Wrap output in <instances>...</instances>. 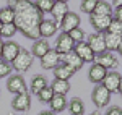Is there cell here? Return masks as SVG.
<instances>
[{
	"mask_svg": "<svg viewBox=\"0 0 122 115\" xmlns=\"http://www.w3.org/2000/svg\"><path fill=\"white\" fill-rule=\"evenodd\" d=\"M94 62L99 63L101 67H104L107 71H109V70H114V68L119 65V58L116 57L112 52H109V50H106L103 54L96 55V60H94Z\"/></svg>",
	"mask_w": 122,
	"mask_h": 115,
	"instance_id": "7c38bea8",
	"label": "cell"
},
{
	"mask_svg": "<svg viewBox=\"0 0 122 115\" xmlns=\"http://www.w3.org/2000/svg\"><path fill=\"white\" fill-rule=\"evenodd\" d=\"M111 19L112 16H109V15H90V23H91V26L94 28L96 32H106L107 28H109V23H111Z\"/></svg>",
	"mask_w": 122,
	"mask_h": 115,
	"instance_id": "30bf717a",
	"label": "cell"
},
{
	"mask_svg": "<svg viewBox=\"0 0 122 115\" xmlns=\"http://www.w3.org/2000/svg\"><path fill=\"white\" fill-rule=\"evenodd\" d=\"M33 54L29 52V50H26V49H20L18 55L15 57V60L11 62V68L13 70H16L20 75L21 73H25V71H28L29 68H31V65H33Z\"/></svg>",
	"mask_w": 122,
	"mask_h": 115,
	"instance_id": "7a4b0ae2",
	"label": "cell"
},
{
	"mask_svg": "<svg viewBox=\"0 0 122 115\" xmlns=\"http://www.w3.org/2000/svg\"><path fill=\"white\" fill-rule=\"evenodd\" d=\"M73 50L76 52V55L83 60V63H93L94 60H96V54H94L91 47L88 46V42L83 41V42H76Z\"/></svg>",
	"mask_w": 122,
	"mask_h": 115,
	"instance_id": "ba28073f",
	"label": "cell"
},
{
	"mask_svg": "<svg viewBox=\"0 0 122 115\" xmlns=\"http://www.w3.org/2000/svg\"><path fill=\"white\" fill-rule=\"evenodd\" d=\"M91 101L93 104L98 109H103V107H107L109 102H111V92L103 86V84H96L91 92Z\"/></svg>",
	"mask_w": 122,
	"mask_h": 115,
	"instance_id": "3957f363",
	"label": "cell"
},
{
	"mask_svg": "<svg viewBox=\"0 0 122 115\" xmlns=\"http://www.w3.org/2000/svg\"><path fill=\"white\" fill-rule=\"evenodd\" d=\"M7 89L13 94H21V92H26L28 87H26V81L21 75H11L7 79Z\"/></svg>",
	"mask_w": 122,
	"mask_h": 115,
	"instance_id": "9c48e42d",
	"label": "cell"
},
{
	"mask_svg": "<svg viewBox=\"0 0 122 115\" xmlns=\"http://www.w3.org/2000/svg\"><path fill=\"white\" fill-rule=\"evenodd\" d=\"M18 32L16 29V24L15 23H8V24H2V29H0V37H13L15 34Z\"/></svg>",
	"mask_w": 122,
	"mask_h": 115,
	"instance_id": "83f0119b",
	"label": "cell"
},
{
	"mask_svg": "<svg viewBox=\"0 0 122 115\" xmlns=\"http://www.w3.org/2000/svg\"><path fill=\"white\" fill-rule=\"evenodd\" d=\"M62 63H65V65H68V67L72 68L73 71H78V70H81L83 68V60L76 55L75 50H72V52H68V54H65V55H62Z\"/></svg>",
	"mask_w": 122,
	"mask_h": 115,
	"instance_id": "ac0fdd59",
	"label": "cell"
},
{
	"mask_svg": "<svg viewBox=\"0 0 122 115\" xmlns=\"http://www.w3.org/2000/svg\"><path fill=\"white\" fill-rule=\"evenodd\" d=\"M47 86V79L42 75H36L33 76V81H31V92L33 94H38L41 89H44Z\"/></svg>",
	"mask_w": 122,
	"mask_h": 115,
	"instance_id": "484cf974",
	"label": "cell"
},
{
	"mask_svg": "<svg viewBox=\"0 0 122 115\" xmlns=\"http://www.w3.org/2000/svg\"><path fill=\"white\" fill-rule=\"evenodd\" d=\"M51 49V46H49V41L47 39H42V37H39L38 41H34L33 42V47H31V54H33V57H38L41 58L44 54H46L47 50Z\"/></svg>",
	"mask_w": 122,
	"mask_h": 115,
	"instance_id": "d6986e66",
	"label": "cell"
},
{
	"mask_svg": "<svg viewBox=\"0 0 122 115\" xmlns=\"http://www.w3.org/2000/svg\"><path fill=\"white\" fill-rule=\"evenodd\" d=\"M98 0H81V5H80V10L86 13V15H91L94 11V7H96Z\"/></svg>",
	"mask_w": 122,
	"mask_h": 115,
	"instance_id": "4dcf8cb0",
	"label": "cell"
},
{
	"mask_svg": "<svg viewBox=\"0 0 122 115\" xmlns=\"http://www.w3.org/2000/svg\"><path fill=\"white\" fill-rule=\"evenodd\" d=\"M75 28H80V16L76 13H73V11H68L65 15V18L60 21L59 29L62 32H70L72 29H75Z\"/></svg>",
	"mask_w": 122,
	"mask_h": 115,
	"instance_id": "9a60e30c",
	"label": "cell"
},
{
	"mask_svg": "<svg viewBox=\"0 0 122 115\" xmlns=\"http://www.w3.org/2000/svg\"><path fill=\"white\" fill-rule=\"evenodd\" d=\"M51 89L54 91V94L67 96V92L70 91V83L65 81V79H54L52 84H51Z\"/></svg>",
	"mask_w": 122,
	"mask_h": 115,
	"instance_id": "603a6c76",
	"label": "cell"
},
{
	"mask_svg": "<svg viewBox=\"0 0 122 115\" xmlns=\"http://www.w3.org/2000/svg\"><path fill=\"white\" fill-rule=\"evenodd\" d=\"M68 36L73 39V42H83L85 39H86V34H85V31L81 28H75V29H72L70 32H68Z\"/></svg>",
	"mask_w": 122,
	"mask_h": 115,
	"instance_id": "1f68e13d",
	"label": "cell"
},
{
	"mask_svg": "<svg viewBox=\"0 0 122 115\" xmlns=\"http://www.w3.org/2000/svg\"><path fill=\"white\" fill-rule=\"evenodd\" d=\"M15 24L16 29L28 39H39V24L44 19V13L39 11L34 3L28 0H18L15 5Z\"/></svg>",
	"mask_w": 122,
	"mask_h": 115,
	"instance_id": "6da1fadb",
	"label": "cell"
},
{
	"mask_svg": "<svg viewBox=\"0 0 122 115\" xmlns=\"http://www.w3.org/2000/svg\"><path fill=\"white\" fill-rule=\"evenodd\" d=\"M90 115H101V114H99L98 110H94V112H91V114H90Z\"/></svg>",
	"mask_w": 122,
	"mask_h": 115,
	"instance_id": "b9f144b4",
	"label": "cell"
},
{
	"mask_svg": "<svg viewBox=\"0 0 122 115\" xmlns=\"http://www.w3.org/2000/svg\"><path fill=\"white\" fill-rule=\"evenodd\" d=\"M57 31H59V24H57L54 19H42L41 24H39V37L42 39H49L52 36H56Z\"/></svg>",
	"mask_w": 122,
	"mask_h": 115,
	"instance_id": "5bb4252c",
	"label": "cell"
},
{
	"mask_svg": "<svg viewBox=\"0 0 122 115\" xmlns=\"http://www.w3.org/2000/svg\"><path fill=\"white\" fill-rule=\"evenodd\" d=\"M28 2H31V0H28Z\"/></svg>",
	"mask_w": 122,
	"mask_h": 115,
	"instance_id": "bcb514c9",
	"label": "cell"
},
{
	"mask_svg": "<svg viewBox=\"0 0 122 115\" xmlns=\"http://www.w3.org/2000/svg\"><path fill=\"white\" fill-rule=\"evenodd\" d=\"M117 92H119V94L122 96V81H121V86H119V91H117Z\"/></svg>",
	"mask_w": 122,
	"mask_h": 115,
	"instance_id": "60d3db41",
	"label": "cell"
},
{
	"mask_svg": "<svg viewBox=\"0 0 122 115\" xmlns=\"http://www.w3.org/2000/svg\"><path fill=\"white\" fill-rule=\"evenodd\" d=\"M103 36H104L106 50L114 52V50L119 49V44H121V37L122 36H117V34H112V32H103Z\"/></svg>",
	"mask_w": 122,
	"mask_h": 115,
	"instance_id": "7402d4cb",
	"label": "cell"
},
{
	"mask_svg": "<svg viewBox=\"0 0 122 115\" xmlns=\"http://www.w3.org/2000/svg\"><path fill=\"white\" fill-rule=\"evenodd\" d=\"M54 3H56V0H36L34 2V5L38 7L39 11H42V13H49L52 7H54Z\"/></svg>",
	"mask_w": 122,
	"mask_h": 115,
	"instance_id": "f546056e",
	"label": "cell"
},
{
	"mask_svg": "<svg viewBox=\"0 0 122 115\" xmlns=\"http://www.w3.org/2000/svg\"><path fill=\"white\" fill-rule=\"evenodd\" d=\"M104 115H122V109L119 106H112V107L107 109V112Z\"/></svg>",
	"mask_w": 122,
	"mask_h": 115,
	"instance_id": "e575fe53",
	"label": "cell"
},
{
	"mask_svg": "<svg viewBox=\"0 0 122 115\" xmlns=\"http://www.w3.org/2000/svg\"><path fill=\"white\" fill-rule=\"evenodd\" d=\"M0 23H2V24L15 23V10L10 8V7L0 8Z\"/></svg>",
	"mask_w": 122,
	"mask_h": 115,
	"instance_id": "4316f807",
	"label": "cell"
},
{
	"mask_svg": "<svg viewBox=\"0 0 122 115\" xmlns=\"http://www.w3.org/2000/svg\"><path fill=\"white\" fill-rule=\"evenodd\" d=\"M10 115H16V114H10ZM20 115H21V114H20Z\"/></svg>",
	"mask_w": 122,
	"mask_h": 115,
	"instance_id": "ee69618b",
	"label": "cell"
},
{
	"mask_svg": "<svg viewBox=\"0 0 122 115\" xmlns=\"http://www.w3.org/2000/svg\"><path fill=\"white\" fill-rule=\"evenodd\" d=\"M117 50H119V54L122 55V37H121V44H119V49H117Z\"/></svg>",
	"mask_w": 122,
	"mask_h": 115,
	"instance_id": "ab89813d",
	"label": "cell"
},
{
	"mask_svg": "<svg viewBox=\"0 0 122 115\" xmlns=\"http://www.w3.org/2000/svg\"><path fill=\"white\" fill-rule=\"evenodd\" d=\"M121 81H122V75L119 73V71H114V70H111V71H107L106 73V76H104L103 79V84L111 94H114V92H117L119 91V86H121Z\"/></svg>",
	"mask_w": 122,
	"mask_h": 115,
	"instance_id": "8992f818",
	"label": "cell"
},
{
	"mask_svg": "<svg viewBox=\"0 0 122 115\" xmlns=\"http://www.w3.org/2000/svg\"><path fill=\"white\" fill-rule=\"evenodd\" d=\"M67 107H68V112L72 115H83L85 114V104H83V101H81L80 97H73V99L67 104Z\"/></svg>",
	"mask_w": 122,
	"mask_h": 115,
	"instance_id": "cb8c5ba5",
	"label": "cell"
},
{
	"mask_svg": "<svg viewBox=\"0 0 122 115\" xmlns=\"http://www.w3.org/2000/svg\"><path fill=\"white\" fill-rule=\"evenodd\" d=\"M86 42H88V46L91 47L96 55H99V54H103L106 52V44H104V36L101 32H93V34H90L88 37H86Z\"/></svg>",
	"mask_w": 122,
	"mask_h": 115,
	"instance_id": "4fadbf2b",
	"label": "cell"
},
{
	"mask_svg": "<svg viewBox=\"0 0 122 115\" xmlns=\"http://www.w3.org/2000/svg\"><path fill=\"white\" fill-rule=\"evenodd\" d=\"M39 60H41V67L44 68V70H54L62 62V55L57 52L56 49H49Z\"/></svg>",
	"mask_w": 122,
	"mask_h": 115,
	"instance_id": "5b68a950",
	"label": "cell"
},
{
	"mask_svg": "<svg viewBox=\"0 0 122 115\" xmlns=\"http://www.w3.org/2000/svg\"><path fill=\"white\" fill-rule=\"evenodd\" d=\"M67 104H68V101H67L65 96H62V94H54V97L51 99V102H49V106H51V110L52 112H64L67 109Z\"/></svg>",
	"mask_w": 122,
	"mask_h": 115,
	"instance_id": "44dd1931",
	"label": "cell"
},
{
	"mask_svg": "<svg viewBox=\"0 0 122 115\" xmlns=\"http://www.w3.org/2000/svg\"><path fill=\"white\" fill-rule=\"evenodd\" d=\"M20 46L15 42V41H3V47H2V60H5V62H8L11 63L15 57L18 55L20 52Z\"/></svg>",
	"mask_w": 122,
	"mask_h": 115,
	"instance_id": "8fae6325",
	"label": "cell"
},
{
	"mask_svg": "<svg viewBox=\"0 0 122 115\" xmlns=\"http://www.w3.org/2000/svg\"><path fill=\"white\" fill-rule=\"evenodd\" d=\"M75 47V42L73 39L68 36V32H60L59 37L56 39V50L60 54V55H65L68 52H72Z\"/></svg>",
	"mask_w": 122,
	"mask_h": 115,
	"instance_id": "52a82bcc",
	"label": "cell"
},
{
	"mask_svg": "<svg viewBox=\"0 0 122 115\" xmlns=\"http://www.w3.org/2000/svg\"><path fill=\"white\" fill-rule=\"evenodd\" d=\"M106 32H112V34H117V36H122V23L121 21H117V19H111V23H109V28Z\"/></svg>",
	"mask_w": 122,
	"mask_h": 115,
	"instance_id": "d6a6232c",
	"label": "cell"
},
{
	"mask_svg": "<svg viewBox=\"0 0 122 115\" xmlns=\"http://www.w3.org/2000/svg\"><path fill=\"white\" fill-rule=\"evenodd\" d=\"M106 73H107V70L104 67H101L99 63L94 62L93 65H91V68H90V71H88V78H90V81L94 83V84H101L104 76H106Z\"/></svg>",
	"mask_w": 122,
	"mask_h": 115,
	"instance_id": "2e32d148",
	"label": "cell"
},
{
	"mask_svg": "<svg viewBox=\"0 0 122 115\" xmlns=\"http://www.w3.org/2000/svg\"><path fill=\"white\" fill-rule=\"evenodd\" d=\"M11 65H10L8 62H5V60H2L0 58V78H5V76H10V73H11Z\"/></svg>",
	"mask_w": 122,
	"mask_h": 115,
	"instance_id": "836d02e7",
	"label": "cell"
},
{
	"mask_svg": "<svg viewBox=\"0 0 122 115\" xmlns=\"http://www.w3.org/2000/svg\"><path fill=\"white\" fill-rule=\"evenodd\" d=\"M56 2H65V3H68V0H56Z\"/></svg>",
	"mask_w": 122,
	"mask_h": 115,
	"instance_id": "7bdbcfd3",
	"label": "cell"
},
{
	"mask_svg": "<svg viewBox=\"0 0 122 115\" xmlns=\"http://www.w3.org/2000/svg\"><path fill=\"white\" fill-rule=\"evenodd\" d=\"M36 96H38L39 102H42V104H49V102H51V99L54 97V91L51 89V86H46L44 89H41Z\"/></svg>",
	"mask_w": 122,
	"mask_h": 115,
	"instance_id": "f1b7e54d",
	"label": "cell"
},
{
	"mask_svg": "<svg viewBox=\"0 0 122 115\" xmlns=\"http://www.w3.org/2000/svg\"><path fill=\"white\" fill-rule=\"evenodd\" d=\"M112 5L114 7H119V5H122V0H112Z\"/></svg>",
	"mask_w": 122,
	"mask_h": 115,
	"instance_id": "74e56055",
	"label": "cell"
},
{
	"mask_svg": "<svg viewBox=\"0 0 122 115\" xmlns=\"http://www.w3.org/2000/svg\"><path fill=\"white\" fill-rule=\"evenodd\" d=\"M68 11H70V10H68V3H65V2H56L54 7H52V10H51L49 13L52 15V19L56 21L57 24H60V21L65 18V15Z\"/></svg>",
	"mask_w": 122,
	"mask_h": 115,
	"instance_id": "e0dca14e",
	"label": "cell"
},
{
	"mask_svg": "<svg viewBox=\"0 0 122 115\" xmlns=\"http://www.w3.org/2000/svg\"><path fill=\"white\" fill-rule=\"evenodd\" d=\"M114 19H117V21H121L122 23V5H119V7H116V11H114Z\"/></svg>",
	"mask_w": 122,
	"mask_h": 115,
	"instance_id": "d590c367",
	"label": "cell"
},
{
	"mask_svg": "<svg viewBox=\"0 0 122 115\" xmlns=\"http://www.w3.org/2000/svg\"><path fill=\"white\" fill-rule=\"evenodd\" d=\"M0 29H2V23H0Z\"/></svg>",
	"mask_w": 122,
	"mask_h": 115,
	"instance_id": "f6af8a7d",
	"label": "cell"
},
{
	"mask_svg": "<svg viewBox=\"0 0 122 115\" xmlns=\"http://www.w3.org/2000/svg\"><path fill=\"white\" fill-rule=\"evenodd\" d=\"M39 115H56V112H52V110H44V112H41Z\"/></svg>",
	"mask_w": 122,
	"mask_h": 115,
	"instance_id": "8d00e7d4",
	"label": "cell"
},
{
	"mask_svg": "<svg viewBox=\"0 0 122 115\" xmlns=\"http://www.w3.org/2000/svg\"><path fill=\"white\" fill-rule=\"evenodd\" d=\"M52 71H54V76H56V79H65V81H68V79H70V78H72V76L76 73V71H73V70L68 67V65L62 63V62H60V63H59V65H57V67L54 68Z\"/></svg>",
	"mask_w": 122,
	"mask_h": 115,
	"instance_id": "ffe728a7",
	"label": "cell"
},
{
	"mask_svg": "<svg viewBox=\"0 0 122 115\" xmlns=\"http://www.w3.org/2000/svg\"><path fill=\"white\" fill-rule=\"evenodd\" d=\"M94 15H109L112 16V5L109 2H104V0H98L96 7H94ZM91 13V15H93Z\"/></svg>",
	"mask_w": 122,
	"mask_h": 115,
	"instance_id": "d4e9b609",
	"label": "cell"
},
{
	"mask_svg": "<svg viewBox=\"0 0 122 115\" xmlns=\"http://www.w3.org/2000/svg\"><path fill=\"white\" fill-rule=\"evenodd\" d=\"M11 109L15 112H20V114H25L31 109V96L29 92H21V94H15L13 101H11Z\"/></svg>",
	"mask_w": 122,
	"mask_h": 115,
	"instance_id": "277c9868",
	"label": "cell"
},
{
	"mask_svg": "<svg viewBox=\"0 0 122 115\" xmlns=\"http://www.w3.org/2000/svg\"><path fill=\"white\" fill-rule=\"evenodd\" d=\"M2 47H3V39L0 37V58H2Z\"/></svg>",
	"mask_w": 122,
	"mask_h": 115,
	"instance_id": "f35d334b",
	"label": "cell"
}]
</instances>
